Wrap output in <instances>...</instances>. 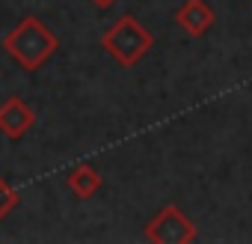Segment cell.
I'll use <instances>...</instances> for the list:
<instances>
[{
    "mask_svg": "<svg viewBox=\"0 0 252 244\" xmlns=\"http://www.w3.org/2000/svg\"><path fill=\"white\" fill-rule=\"evenodd\" d=\"M60 42L57 36L51 33V27L36 18V15H27L21 18L6 36H3V51L12 57L15 66H21L24 72H39L54 54H57Z\"/></svg>",
    "mask_w": 252,
    "mask_h": 244,
    "instance_id": "cell-1",
    "label": "cell"
},
{
    "mask_svg": "<svg viewBox=\"0 0 252 244\" xmlns=\"http://www.w3.org/2000/svg\"><path fill=\"white\" fill-rule=\"evenodd\" d=\"M155 45V36L134 18V15H122L104 36L101 48L122 66V69H134Z\"/></svg>",
    "mask_w": 252,
    "mask_h": 244,
    "instance_id": "cell-2",
    "label": "cell"
},
{
    "mask_svg": "<svg viewBox=\"0 0 252 244\" xmlns=\"http://www.w3.org/2000/svg\"><path fill=\"white\" fill-rule=\"evenodd\" d=\"M146 238L155 244H190L196 241V226L178 205H166L146 223Z\"/></svg>",
    "mask_w": 252,
    "mask_h": 244,
    "instance_id": "cell-3",
    "label": "cell"
},
{
    "mask_svg": "<svg viewBox=\"0 0 252 244\" xmlns=\"http://www.w3.org/2000/svg\"><path fill=\"white\" fill-rule=\"evenodd\" d=\"M36 122V113L30 110V104L18 95H9L0 104V134L6 140H21Z\"/></svg>",
    "mask_w": 252,
    "mask_h": 244,
    "instance_id": "cell-4",
    "label": "cell"
},
{
    "mask_svg": "<svg viewBox=\"0 0 252 244\" xmlns=\"http://www.w3.org/2000/svg\"><path fill=\"white\" fill-rule=\"evenodd\" d=\"M175 24L190 39H199L214 27V9H211V3H205V0H184V6L175 12Z\"/></svg>",
    "mask_w": 252,
    "mask_h": 244,
    "instance_id": "cell-5",
    "label": "cell"
},
{
    "mask_svg": "<svg viewBox=\"0 0 252 244\" xmlns=\"http://www.w3.org/2000/svg\"><path fill=\"white\" fill-rule=\"evenodd\" d=\"M65 185L71 188V194H74L77 200H92V197L101 191V173H98L92 164H77V167L68 170Z\"/></svg>",
    "mask_w": 252,
    "mask_h": 244,
    "instance_id": "cell-6",
    "label": "cell"
},
{
    "mask_svg": "<svg viewBox=\"0 0 252 244\" xmlns=\"http://www.w3.org/2000/svg\"><path fill=\"white\" fill-rule=\"evenodd\" d=\"M18 203H21L18 191H15V188H12L3 176H0V220H3V217H6L15 205H18Z\"/></svg>",
    "mask_w": 252,
    "mask_h": 244,
    "instance_id": "cell-7",
    "label": "cell"
},
{
    "mask_svg": "<svg viewBox=\"0 0 252 244\" xmlns=\"http://www.w3.org/2000/svg\"><path fill=\"white\" fill-rule=\"evenodd\" d=\"M92 3H95V6H101V9H107V6H113V3H116V0H92Z\"/></svg>",
    "mask_w": 252,
    "mask_h": 244,
    "instance_id": "cell-8",
    "label": "cell"
}]
</instances>
